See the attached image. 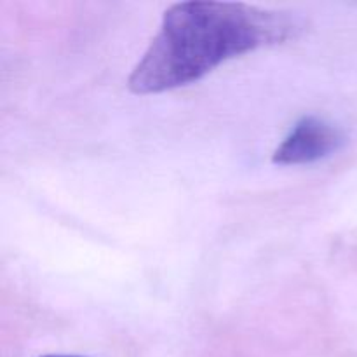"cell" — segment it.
Masks as SVG:
<instances>
[{"instance_id": "6da1fadb", "label": "cell", "mask_w": 357, "mask_h": 357, "mask_svg": "<svg viewBox=\"0 0 357 357\" xmlns=\"http://www.w3.org/2000/svg\"><path fill=\"white\" fill-rule=\"evenodd\" d=\"M302 26L293 14L243 2L174 3L129 75L128 87L136 94H153L185 86L227 59L296 37Z\"/></svg>"}, {"instance_id": "7a4b0ae2", "label": "cell", "mask_w": 357, "mask_h": 357, "mask_svg": "<svg viewBox=\"0 0 357 357\" xmlns=\"http://www.w3.org/2000/svg\"><path fill=\"white\" fill-rule=\"evenodd\" d=\"M344 131L316 115L302 117L275 149L272 162L279 166L312 164L333 155L345 145Z\"/></svg>"}, {"instance_id": "3957f363", "label": "cell", "mask_w": 357, "mask_h": 357, "mask_svg": "<svg viewBox=\"0 0 357 357\" xmlns=\"http://www.w3.org/2000/svg\"><path fill=\"white\" fill-rule=\"evenodd\" d=\"M42 357H79V356H42Z\"/></svg>"}]
</instances>
